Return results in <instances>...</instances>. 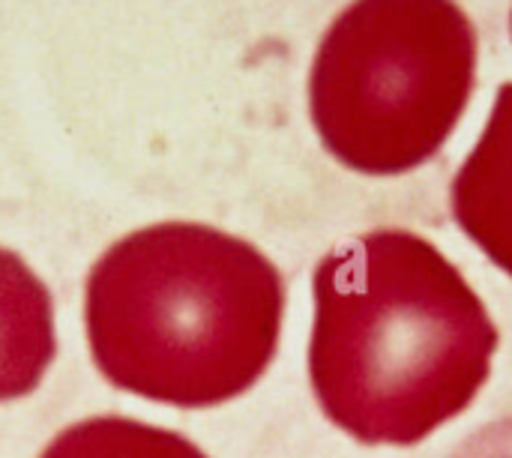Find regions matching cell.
I'll return each instance as SVG.
<instances>
[{
	"label": "cell",
	"instance_id": "6da1fadb",
	"mask_svg": "<svg viewBox=\"0 0 512 458\" xmlns=\"http://www.w3.org/2000/svg\"><path fill=\"white\" fill-rule=\"evenodd\" d=\"M309 381L324 417L363 447H417L465 414L498 327L426 237L378 228L330 249L312 276Z\"/></svg>",
	"mask_w": 512,
	"mask_h": 458
},
{
	"label": "cell",
	"instance_id": "7a4b0ae2",
	"mask_svg": "<svg viewBox=\"0 0 512 458\" xmlns=\"http://www.w3.org/2000/svg\"><path fill=\"white\" fill-rule=\"evenodd\" d=\"M285 279L252 243L198 222H162L114 243L84 285L96 369L117 390L213 408L270 369Z\"/></svg>",
	"mask_w": 512,
	"mask_h": 458
},
{
	"label": "cell",
	"instance_id": "3957f363",
	"mask_svg": "<svg viewBox=\"0 0 512 458\" xmlns=\"http://www.w3.org/2000/svg\"><path fill=\"white\" fill-rule=\"evenodd\" d=\"M477 75V33L456 0H354L324 33L309 111L351 171L396 177L459 126Z\"/></svg>",
	"mask_w": 512,
	"mask_h": 458
},
{
	"label": "cell",
	"instance_id": "277c9868",
	"mask_svg": "<svg viewBox=\"0 0 512 458\" xmlns=\"http://www.w3.org/2000/svg\"><path fill=\"white\" fill-rule=\"evenodd\" d=\"M450 207L462 234L512 279V81L501 87L477 147L453 177Z\"/></svg>",
	"mask_w": 512,
	"mask_h": 458
},
{
	"label": "cell",
	"instance_id": "5b68a950",
	"mask_svg": "<svg viewBox=\"0 0 512 458\" xmlns=\"http://www.w3.org/2000/svg\"><path fill=\"white\" fill-rule=\"evenodd\" d=\"M57 354L54 303L42 279L0 249V402L33 393Z\"/></svg>",
	"mask_w": 512,
	"mask_h": 458
},
{
	"label": "cell",
	"instance_id": "8992f818",
	"mask_svg": "<svg viewBox=\"0 0 512 458\" xmlns=\"http://www.w3.org/2000/svg\"><path fill=\"white\" fill-rule=\"evenodd\" d=\"M39 458H207V453L180 432L111 414L72 423Z\"/></svg>",
	"mask_w": 512,
	"mask_h": 458
},
{
	"label": "cell",
	"instance_id": "52a82bcc",
	"mask_svg": "<svg viewBox=\"0 0 512 458\" xmlns=\"http://www.w3.org/2000/svg\"><path fill=\"white\" fill-rule=\"evenodd\" d=\"M447 458H512V411L468 435Z\"/></svg>",
	"mask_w": 512,
	"mask_h": 458
}]
</instances>
